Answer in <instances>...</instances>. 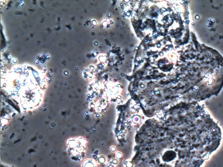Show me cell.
Instances as JSON below:
<instances>
[{"mask_svg":"<svg viewBox=\"0 0 223 167\" xmlns=\"http://www.w3.org/2000/svg\"><path fill=\"white\" fill-rule=\"evenodd\" d=\"M86 141L82 137H74L67 142L68 150L72 154H82L86 150Z\"/></svg>","mask_w":223,"mask_h":167,"instance_id":"cell-2","label":"cell"},{"mask_svg":"<svg viewBox=\"0 0 223 167\" xmlns=\"http://www.w3.org/2000/svg\"><path fill=\"white\" fill-rule=\"evenodd\" d=\"M3 85L9 97L22 111L38 108L42 103L47 86L45 73L28 65H16L7 74Z\"/></svg>","mask_w":223,"mask_h":167,"instance_id":"cell-1","label":"cell"},{"mask_svg":"<svg viewBox=\"0 0 223 167\" xmlns=\"http://www.w3.org/2000/svg\"><path fill=\"white\" fill-rule=\"evenodd\" d=\"M1 167H6V166H2V165H1Z\"/></svg>","mask_w":223,"mask_h":167,"instance_id":"cell-3","label":"cell"}]
</instances>
